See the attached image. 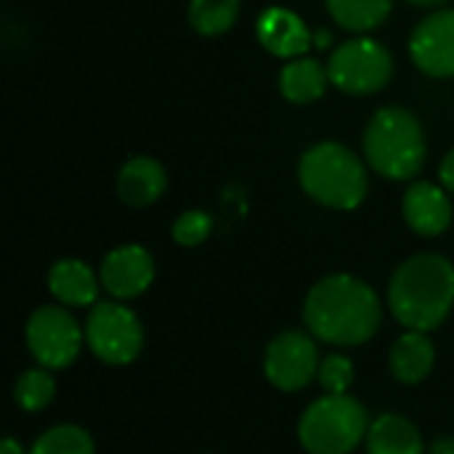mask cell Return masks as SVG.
Instances as JSON below:
<instances>
[{
    "label": "cell",
    "instance_id": "obj_8",
    "mask_svg": "<svg viewBox=\"0 0 454 454\" xmlns=\"http://www.w3.org/2000/svg\"><path fill=\"white\" fill-rule=\"evenodd\" d=\"M27 348L45 370L69 367L82 348V330L77 319L61 306H40L27 322Z\"/></svg>",
    "mask_w": 454,
    "mask_h": 454
},
{
    "label": "cell",
    "instance_id": "obj_22",
    "mask_svg": "<svg viewBox=\"0 0 454 454\" xmlns=\"http://www.w3.org/2000/svg\"><path fill=\"white\" fill-rule=\"evenodd\" d=\"M29 454H96V447L88 431L77 426H56L37 436Z\"/></svg>",
    "mask_w": 454,
    "mask_h": 454
},
{
    "label": "cell",
    "instance_id": "obj_15",
    "mask_svg": "<svg viewBox=\"0 0 454 454\" xmlns=\"http://www.w3.org/2000/svg\"><path fill=\"white\" fill-rule=\"evenodd\" d=\"M168 186V176L162 165L152 157H133L122 165L117 178L120 200L130 207H146L162 197Z\"/></svg>",
    "mask_w": 454,
    "mask_h": 454
},
{
    "label": "cell",
    "instance_id": "obj_20",
    "mask_svg": "<svg viewBox=\"0 0 454 454\" xmlns=\"http://www.w3.org/2000/svg\"><path fill=\"white\" fill-rule=\"evenodd\" d=\"M239 16V0H192L189 21L200 35L215 37L234 27Z\"/></svg>",
    "mask_w": 454,
    "mask_h": 454
},
{
    "label": "cell",
    "instance_id": "obj_21",
    "mask_svg": "<svg viewBox=\"0 0 454 454\" xmlns=\"http://www.w3.org/2000/svg\"><path fill=\"white\" fill-rule=\"evenodd\" d=\"M56 396V380L45 367H35L19 375L13 386V399L24 412H40L45 410Z\"/></svg>",
    "mask_w": 454,
    "mask_h": 454
},
{
    "label": "cell",
    "instance_id": "obj_18",
    "mask_svg": "<svg viewBox=\"0 0 454 454\" xmlns=\"http://www.w3.org/2000/svg\"><path fill=\"white\" fill-rule=\"evenodd\" d=\"M327 85H330L327 67H322L319 61L306 59V56L290 59L282 67V72H279V90H282V96L290 104H298V106L322 98Z\"/></svg>",
    "mask_w": 454,
    "mask_h": 454
},
{
    "label": "cell",
    "instance_id": "obj_19",
    "mask_svg": "<svg viewBox=\"0 0 454 454\" xmlns=\"http://www.w3.org/2000/svg\"><path fill=\"white\" fill-rule=\"evenodd\" d=\"M394 0H327L333 21L348 32H372L391 16Z\"/></svg>",
    "mask_w": 454,
    "mask_h": 454
},
{
    "label": "cell",
    "instance_id": "obj_2",
    "mask_svg": "<svg viewBox=\"0 0 454 454\" xmlns=\"http://www.w3.org/2000/svg\"><path fill=\"white\" fill-rule=\"evenodd\" d=\"M454 306V266L436 253H420L404 261L388 285V309L418 333L436 330Z\"/></svg>",
    "mask_w": 454,
    "mask_h": 454
},
{
    "label": "cell",
    "instance_id": "obj_9",
    "mask_svg": "<svg viewBox=\"0 0 454 454\" xmlns=\"http://www.w3.org/2000/svg\"><path fill=\"white\" fill-rule=\"evenodd\" d=\"M319 351L311 335L287 330L277 335L263 356V372L269 383L285 394L306 388L319 372Z\"/></svg>",
    "mask_w": 454,
    "mask_h": 454
},
{
    "label": "cell",
    "instance_id": "obj_24",
    "mask_svg": "<svg viewBox=\"0 0 454 454\" xmlns=\"http://www.w3.org/2000/svg\"><path fill=\"white\" fill-rule=\"evenodd\" d=\"M213 231V218L205 210H186L173 223V239L184 247L202 245Z\"/></svg>",
    "mask_w": 454,
    "mask_h": 454
},
{
    "label": "cell",
    "instance_id": "obj_29",
    "mask_svg": "<svg viewBox=\"0 0 454 454\" xmlns=\"http://www.w3.org/2000/svg\"><path fill=\"white\" fill-rule=\"evenodd\" d=\"M412 5H420V8H442L447 0H410Z\"/></svg>",
    "mask_w": 454,
    "mask_h": 454
},
{
    "label": "cell",
    "instance_id": "obj_28",
    "mask_svg": "<svg viewBox=\"0 0 454 454\" xmlns=\"http://www.w3.org/2000/svg\"><path fill=\"white\" fill-rule=\"evenodd\" d=\"M330 43H333V35H330L327 29H319V32L314 35V45H317V48H327Z\"/></svg>",
    "mask_w": 454,
    "mask_h": 454
},
{
    "label": "cell",
    "instance_id": "obj_12",
    "mask_svg": "<svg viewBox=\"0 0 454 454\" xmlns=\"http://www.w3.org/2000/svg\"><path fill=\"white\" fill-rule=\"evenodd\" d=\"M255 35L258 43L277 59H298L303 56L311 45H314V35L306 27V21L282 5H271L266 8L258 21H255Z\"/></svg>",
    "mask_w": 454,
    "mask_h": 454
},
{
    "label": "cell",
    "instance_id": "obj_5",
    "mask_svg": "<svg viewBox=\"0 0 454 454\" xmlns=\"http://www.w3.org/2000/svg\"><path fill=\"white\" fill-rule=\"evenodd\" d=\"M367 431V410L348 394L317 399L298 423V439L309 454H351Z\"/></svg>",
    "mask_w": 454,
    "mask_h": 454
},
{
    "label": "cell",
    "instance_id": "obj_4",
    "mask_svg": "<svg viewBox=\"0 0 454 454\" xmlns=\"http://www.w3.org/2000/svg\"><path fill=\"white\" fill-rule=\"evenodd\" d=\"M301 189L333 210H354L367 197V168L343 144L322 141L303 152L298 162Z\"/></svg>",
    "mask_w": 454,
    "mask_h": 454
},
{
    "label": "cell",
    "instance_id": "obj_25",
    "mask_svg": "<svg viewBox=\"0 0 454 454\" xmlns=\"http://www.w3.org/2000/svg\"><path fill=\"white\" fill-rule=\"evenodd\" d=\"M439 181H442V186H444L447 192H452L454 194V149L444 157V162H442V168H439Z\"/></svg>",
    "mask_w": 454,
    "mask_h": 454
},
{
    "label": "cell",
    "instance_id": "obj_1",
    "mask_svg": "<svg viewBox=\"0 0 454 454\" xmlns=\"http://www.w3.org/2000/svg\"><path fill=\"white\" fill-rule=\"evenodd\" d=\"M303 319L311 335L325 343L362 346L380 330L383 306L367 282L351 274H333L309 290Z\"/></svg>",
    "mask_w": 454,
    "mask_h": 454
},
{
    "label": "cell",
    "instance_id": "obj_16",
    "mask_svg": "<svg viewBox=\"0 0 454 454\" xmlns=\"http://www.w3.org/2000/svg\"><path fill=\"white\" fill-rule=\"evenodd\" d=\"M434 362H436V348H434L428 333H418V330L404 333L394 343L391 356H388V367H391L394 378L407 386L423 383L431 375Z\"/></svg>",
    "mask_w": 454,
    "mask_h": 454
},
{
    "label": "cell",
    "instance_id": "obj_11",
    "mask_svg": "<svg viewBox=\"0 0 454 454\" xmlns=\"http://www.w3.org/2000/svg\"><path fill=\"white\" fill-rule=\"evenodd\" d=\"M98 279L112 298L130 301L149 290L154 279V261L141 245H120L101 261Z\"/></svg>",
    "mask_w": 454,
    "mask_h": 454
},
{
    "label": "cell",
    "instance_id": "obj_13",
    "mask_svg": "<svg viewBox=\"0 0 454 454\" xmlns=\"http://www.w3.org/2000/svg\"><path fill=\"white\" fill-rule=\"evenodd\" d=\"M402 213L410 229L418 231L420 237H439L447 231L452 221V202L444 186L418 181L404 192Z\"/></svg>",
    "mask_w": 454,
    "mask_h": 454
},
{
    "label": "cell",
    "instance_id": "obj_17",
    "mask_svg": "<svg viewBox=\"0 0 454 454\" xmlns=\"http://www.w3.org/2000/svg\"><path fill=\"white\" fill-rule=\"evenodd\" d=\"M367 454H426V444L415 423L388 412L370 423Z\"/></svg>",
    "mask_w": 454,
    "mask_h": 454
},
{
    "label": "cell",
    "instance_id": "obj_23",
    "mask_svg": "<svg viewBox=\"0 0 454 454\" xmlns=\"http://www.w3.org/2000/svg\"><path fill=\"white\" fill-rule=\"evenodd\" d=\"M317 378L327 394H346L354 386V362L343 354H330L322 359Z\"/></svg>",
    "mask_w": 454,
    "mask_h": 454
},
{
    "label": "cell",
    "instance_id": "obj_26",
    "mask_svg": "<svg viewBox=\"0 0 454 454\" xmlns=\"http://www.w3.org/2000/svg\"><path fill=\"white\" fill-rule=\"evenodd\" d=\"M428 454H454V439H450V436L436 439V442L431 444Z\"/></svg>",
    "mask_w": 454,
    "mask_h": 454
},
{
    "label": "cell",
    "instance_id": "obj_27",
    "mask_svg": "<svg viewBox=\"0 0 454 454\" xmlns=\"http://www.w3.org/2000/svg\"><path fill=\"white\" fill-rule=\"evenodd\" d=\"M0 454H24V450H21V444L13 436H5L3 444H0Z\"/></svg>",
    "mask_w": 454,
    "mask_h": 454
},
{
    "label": "cell",
    "instance_id": "obj_7",
    "mask_svg": "<svg viewBox=\"0 0 454 454\" xmlns=\"http://www.w3.org/2000/svg\"><path fill=\"white\" fill-rule=\"evenodd\" d=\"M85 343L104 364H130L144 348L141 319L122 303H96L85 319Z\"/></svg>",
    "mask_w": 454,
    "mask_h": 454
},
{
    "label": "cell",
    "instance_id": "obj_10",
    "mask_svg": "<svg viewBox=\"0 0 454 454\" xmlns=\"http://www.w3.org/2000/svg\"><path fill=\"white\" fill-rule=\"evenodd\" d=\"M410 56L428 77H454V8L434 11L412 29Z\"/></svg>",
    "mask_w": 454,
    "mask_h": 454
},
{
    "label": "cell",
    "instance_id": "obj_3",
    "mask_svg": "<svg viewBox=\"0 0 454 454\" xmlns=\"http://www.w3.org/2000/svg\"><path fill=\"white\" fill-rule=\"evenodd\" d=\"M367 165L388 181H410L423 170L426 136L420 120L404 106H383L364 128Z\"/></svg>",
    "mask_w": 454,
    "mask_h": 454
},
{
    "label": "cell",
    "instance_id": "obj_6",
    "mask_svg": "<svg viewBox=\"0 0 454 454\" xmlns=\"http://www.w3.org/2000/svg\"><path fill=\"white\" fill-rule=\"evenodd\" d=\"M327 74L335 88L351 96H372L383 90L394 74L391 51L372 37H354L340 43L330 61Z\"/></svg>",
    "mask_w": 454,
    "mask_h": 454
},
{
    "label": "cell",
    "instance_id": "obj_14",
    "mask_svg": "<svg viewBox=\"0 0 454 454\" xmlns=\"http://www.w3.org/2000/svg\"><path fill=\"white\" fill-rule=\"evenodd\" d=\"M101 279L77 258H61L48 271V290L61 306H96Z\"/></svg>",
    "mask_w": 454,
    "mask_h": 454
}]
</instances>
